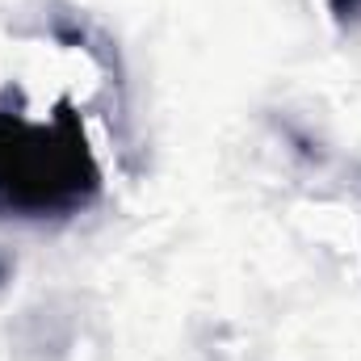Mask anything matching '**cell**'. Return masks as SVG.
<instances>
[{
    "mask_svg": "<svg viewBox=\"0 0 361 361\" xmlns=\"http://www.w3.org/2000/svg\"><path fill=\"white\" fill-rule=\"evenodd\" d=\"M97 197L101 164L72 101H59L51 118L0 105V219H72Z\"/></svg>",
    "mask_w": 361,
    "mask_h": 361,
    "instance_id": "obj_1",
    "label": "cell"
},
{
    "mask_svg": "<svg viewBox=\"0 0 361 361\" xmlns=\"http://www.w3.org/2000/svg\"><path fill=\"white\" fill-rule=\"evenodd\" d=\"M328 8L341 25H361V0H328Z\"/></svg>",
    "mask_w": 361,
    "mask_h": 361,
    "instance_id": "obj_2",
    "label": "cell"
}]
</instances>
